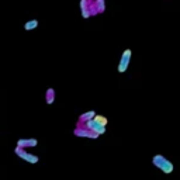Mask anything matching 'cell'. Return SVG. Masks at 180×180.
Masks as SVG:
<instances>
[{"label":"cell","mask_w":180,"mask_h":180,"mask_svg":"<svg viewBox=\"0 0 180 180\" xmlns=\"http://www.w3.org/2000/svg\"><path fill=\"white\" fill-rule=\"evenodd\" d=\"M131 55H132L131 49H125V51L122 52L121 59H120V63H118V72H120V73H124L125 70L128 69L129 62H131Z\"/></svg>","instance_id":"obj_1"},{"label":"cell","mask_w":180,"mask_h":180,"mask_svg":"<svg viewBox=\"0 0 180 180\" xmlns=\"http://www.w3.org/2000/svg\"><path fill=\"white\" fill-rule=\"evenodd\" d=\"M153 163H155V166L161 167L165 173H170L173 170V165L169 161H166L163 156H155L153 158Z\"/></svg>","instance_id":"obj_2"},{"label":"cell","mask_w":180,"mask_h":180,"mask_svg":"<svg viewBox=\"0 0 180 180\" xmlns=\"http://www.w3.org/2000/svg\"><path fill=\"white\" fill-rule=\"evenodd\" d=\"M86 129L96 135H100V134H104V132H106V127H102L100 124H97L94 120L86 121Z\"/></svg>","instance_id":"obj_3"},{"label":"cell","mask_w":180,"mask_h":180,"mask_svg":"<svg viewBox=\"0 0 180 180\" xmlns=\"http://www.w3.org/2000/svg\"><path fill=\"white\" fill-rule=\"evenodd\" d=\"M16 152H17V155H19V156H21L23 159H25L27 162H30V163H37V162H38V158L37 156H34V155H31V153L24 152L23 149L17 148V149H16Z\"/></svg>","instance_id":"obj_4"},{"label":"cell","mask_w":180,"mask_h":180,"mask_svg":"<svg viewBox=\"0 0 180 180\" xmlns=\"http://www.w3.org/2000/svg\"><path fill=\"white\" fill-rule=\"evenodd\" d=\"M94 9H96V13H104V10H106V1L104 0H94Z\"/></svg>","instance_id":"obj_5"},{"label":"cell","mask_w":180,"mask_h":180,"mask_svg":"<svg viewBox=\"0 0 180 180\" xmlns=\"http://www.w3.org/2000/svg\"><path fill=\"white\" fill-rule=\"evenodd\" d=\"M37 139H20L19 141V148L21 149L23 146H35Z\"/></svg>","instance_id":"obj_6"},{"label":"cell","mask_w":180,"mask_h":180,"mask_svg":"<svg viewBox=\"0 0 180 180\" xmlns=\"http://www.w3.org/2000/svg\"><path fill=\"white\" fill-rule=\"evenodd\" d=\"M38 27V20H28L27 23H24V30L25 31H31Z\"/></svg>","instance_id":"obj_7"},{"label":"cell","mask_w":180,"mask_h":180,"mask_svg":"<svg viewBox=\"0 0 180 180\" xmlns=\"http://www.w3.org/2000/svg\"><path fill=\"white\" fill-rule=\"evenodd\" d=\"M54 97H55L54 89H48V90H46V94H45L46 103H48V104H52V103H54Z\"/></svg>","instance_id":"obj_8"},{"label":"cell","mask_w":180,"mask_h":180,"mask_svg":"<svg viewBox=\"0 0 180 180\" xmlns=\"http://www.w3.org/2000/svg\"><path fill=\"white\" fill-rule=\"evenodd\" d=\"M96 116V111H87V113H84L83 116H80V121H89V120H93V117Z\"/></svg>","instance_id":"obj_9"},{"label":"cell","mask_w":180,"mask_h":180,"mask_svg":"<svg viewBox=\"0 0 180 180\" xmlns=\"http://www.w3.org/2000/svg\"><path fill=\"white\" fill-rule=\"evenodd\" d=\"M93 120L96 121L97 124H100L102 127H106V125H107V118H106V117H103V116H97V114H96V116L93 117Z\"/></svg>","instance_id":"obj_10"},{"label":"cell","mask_w":180,"mask_h":180,"mask_svg":"<svg viewBox=\"0 0 180 180\" xmlns=\"http://www.w3.org/2000/svg\"><path fill=\"white\" fill-rule=\"evenodd\" d=\"M90 3H92V0H80V10H82V9H87Z\"/></svg>","instance_id":"obj_11"},{"label":"cell","mask_w":180,"mask_h":180,"mask_svg":"<svg viewBox=\"0 0 180 180\" xmlns=\"http://www.w3.org/2000/svg\"><path fill=\"white\" fill-rule=\"evenodd\" d=\"M80 11H82V17H83V19H89V17H90V11H89V7H87V9H82Z\"/></svg>","instance_id":"obj_12"}]
</instances>
